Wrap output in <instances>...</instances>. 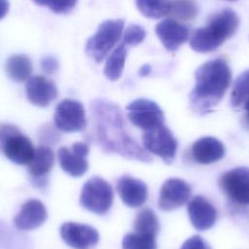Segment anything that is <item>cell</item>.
<instances>
[{
  "label": "cell",
  "mask_w": 249,
  "mask_h": 249,
  "mask_svg": "<svg viewBox=\"0 0 249 249\" xmlns=\"http://www.w3.org/2000/svg\"><path fill=\"white\" fill-rule=\"evenodd\" d=\"M94 135L99 146L107 153H116L126 159L152 161L149 152L126 131L122 110L118 105L102 99L90 105Z\"/></svg>",
  "instance_id": "1"
},
{
  "label": "cell",
  "mask_w": 249,
  "mask_h": 249,
  "mask_svg": "<svg viewBox=\"0 0 249 249\" xmlns=\"http://www.w3.org/2000/svg\"><path fill=\"white\" fill-rule=\"evenodd\" d=\"M231 68L224 58H215L201 64L195 72V87L190 93L192 110L205 115L223 98L230 87Z\"/></svg>",
  "instance_id": "2"
},
{
  "label": "cell",
  "mask_w": 249,
  "mask_h": 249,
  "mask_svg": "<svg viewBox=\"0 0 249 249\" xmlns=\"http://www.w3.org/2000/svg\"><path fill=\"white\" fill-rule=\"evenodd\" d=\"M239 19L231 9L213 15L207 24L196 28L191 36L190 46L197 53H210L218 49L237 30Z\"/></svg>",
  "instance_id": "3"
},
{
  "label": "cell",
  "mask_w": 249,
  "mask_h": 249,
  "mask_svg": "<svg viewBox=\"0 0 249 249\" xmlns=\"http://www.w3.org/2000/svg\"><path fill=\"white\" fill-rule=\"evenodd\" d=\"M124 26V19H108L103 21L96 32L87 41L86 53L96 62H101L122 37Z\"/></svg>",
  "instance_id": "4"
},
{
  "label": "cell",
  "mask_w": 249,
  "mask_h": 249,
  "mask_svg": "<svg viewBox=\"0 0 249 249\" xmlns=\"http://www.w3.org/2000/svg\"><path fill=\"white\" fill-rule=\"evenodd\" d=\"M114 193L111 185L104 179L94 176L83 186L80 204L95 214H105L112 206Z\"/></svg>",
  "instance_id": "5"
},
{
  "label": "cell",
  "mask_w": 249,
  "mask_h": 249,
  "mask_svg": "<svg viewBox=\"0 0 249 249\" xmlns=\"http://www.w3.org/2000/svg\"><path fill=\"white\" fill-rule=\"evenodd\" d=\"M142 143L149 153L160 157L167 164L171 163L176 156L177 140L164 124L146 130L142 135Z\"/></svg>",
  "instance_id": "6"
},
{
  "label": "cell",
  "mask_w": 249,
  "mask_h": 249,
  "mask_svg": "<svg viewBox=\"0 0 249 249\" xmlns=\"http://www.w3.org/2000/svg\"><path fill=\"white\" fill-rule=\"evenodd\" d=\"M221 191L234 203L249 205V167H234L219 178Z\"/></svg>",
  "instance_id": "7"
},
{
  "label": "cell",
  "mask_w": 249,
  "mask_h": 249,
  "mask_svg": "<svg viewBox=\"0 0 249 249\" xmlns=\"http://www.w3.org/2000/svg\"><path fill=\"white\" fill-rule=\"evenodd\" d=\"M53 122L55 127L64 132L84 130L87 126V118L83 104L74 99H63L55 107Z\"/></svg>",
  "instance_id": "8"
},
{
  "label": "cell",
  "mask_w": 249,
  "mask_h": 249,
  "mask_svg": "<svg viewBox=\"0 0 249 249\" xmlns=\"http://www.w3.org/2000/svg\"><path fill=\"white\" fill-rule=\"evenodd\" d=\"M126 110L128 120L145 131L164 124L162 110L155 101L150 99H135L126 106Z\"/></svg>",
  "instance_id": "9"
},
{
  "label": "cell",
  "mask_w": 249,
  "mask_h": 249,
  "mask_svg": "<svg viewBox=\"0 0 249 249\" xmlns=\"http://www.w3.org/2000/svg\"><path fill=\"white\" fill-rule=\"evenodd\" d=\"M89 152V147L84 142H76L71 148H59L57 151V159L60 167L70 176H83L89 168V162L87 160Z\"/></svg>",
  "instance_id": "10"
},
{
  "label": "cell",
  "mask_w": 249,
  "mask_h": 249,
  "mask_svg": "<svg viewBox=\"0 0 249 249\" xmlns=\"http://www.w3.org/2000/svg\"><path fill=\"white\" fill-rule=\"evenodd\" d=\"M59 232L62 240L74 249H89L99 241L98 231L86 224L66 222L61 225Z\"/></svg>",
  "instance_id": "11"
},
{
  "label": "cell",
  "mask_w": 249,
  "mask_h": 249,
  "mask_svg": "<svg viewBox=\"0 0 249 249\" xmlns=\"http://www.w3.org/2000/svg\"><path fill=\"white\" fill-rule=\"evenodd\" d=\"M192 195L190 185L179 178H169L161 186L159 207L163 211L177 209L189 201Z\"/></svg>",
  "instance_id": "12"
},
{
  "label": "cell",
  "mask_w": 249,
  "mask_h": 249,
  "mask_svg": "<svg viewBox=\"0 0 249 249\" xmlns=\"http://www.w3.org/2000/svg\"><path fill=\"white\" fill-rule=\"evenodd\" d=\"M25 89L29 102L39 107L50 105L57 97L58 93L55 84L41 75L29 77Z\"/></svg>",
  "instance_id": "13"
},
{
  "label": "cell",
  "mask_w": 249,
  "mask_h": 249,
  "mask_svg": "<svg viewBox=\"0 0 249 249\" xmlns=\"http://www.w3.org/2000/svg\"><path fill=\"white\" fill-rule=\"evenodd\" d=\"M190 221L197 231H205L213 227L217 219V210L205 197L196 196L188 203Z\"/></svg>",
  "instance_id": "14"
},
{
  "label": "cell",
  "mask_w": 249,
  "mask_h": 249,
  "mask_svg": "<svg viewBox=\"0 0 249 249\" xmlns=\"http://www.w3.org/2000/svg\"><path fill=\"white\" fill-rule=\"evenodd\" d=\"M48 218L45 205L38 199L25 201L14 219L16 228L19 231H31L42 226Z\"/></svg>",
  "instance_id": "15"
},
{
  "label": "cell",
  "mask_w": 249,
  "mask_h": 249,
  "mask_svg": "<svg viewBox=\"0 0 249 249\" xmlns=\"http://www.w3.org/2000/svg\"><path fill=\"white\" fill-rule=\"evenodd\" d=\"M156 33L164 48L169 52L178 50L190 36L189 28L172 18H166L159 22L156 25Z\"/></svg>",
  "instance_id": "16"
},
{
  "label": "cell",
  "mask_w": 249,
  "mask_h": 249,
  "mask_svg": "<svg viewBox=\"0 0 249 249\" xmlns=\"http://www.w3.org/2000/svg\"><path fill=\"white\" fill-rule=\"evenodd\" d=\"M117 191L123 202L129 207H139L148 198L146 184L129 175H123L117 181Z\"/></svg>",
  "instance_id": "17"
},
{
  "label": "cell",
  "mask_w": 249,
  "mask_h": 249,
  "mask_svg": "<svg viewBox=\"0 0 249 249\" xmlns=\"http://www.w3.org/2000/svg\"><path fill=\"white\" fill-rule=\"evenodd\" d=\"M226 154L225 146L217 138L206 136L196 140L191 148L193 160L201 164L216 162L224 158Z\"/></svg>",
  "instance_id": "18"
},
{
  "label": "cell",
  "mask_w": 249,
  "mask_h": 249,
  "mask_svg": "<svg viewBox=\"0 0 249 249\" xmlns=\"http://www.w3.org/2000/svg\"><path fill=\"white\" fill-rule=\"evenodd\" d=\"M34 147L31 140L21 132L12 136L4 145L3 153L12 162L23 165L28 164L34 156Z\"/></svg>",
  "instance_id": "19"
},
{
  "label": "cell",
  "mask_w": 249,
  "mask_h": 249,
  "mask_svg": "<svg viewBox=\"0 0 249 249\" xmlns=\"http://www.w3.org/2000/svg\"><path fill=\"white\" fill-rule=\"evenodd\" d=\"M54 164V154L49 146L41 145L34 151V156L28 163L31 177H45Z\"/></svg>",
  "instance_id": "20"
},
{
  "label": "cell",
  "mask_w": 249,
  "mask_h": 249,
  "mask_svg": "<svg viewBox=\"0 0 249 249\" xmlns=\"http://www.w3.org/2000/svg\"><path fill=\"white\" fill-rule=\"evenodd\" d=\"M7 75L16 82L27 80L32 72V62L25 54H13L6 61Z\"/></svg>",
  "instance_id": "21"
},
{
  "label": "cell",
  "mask_w": 249,
  "mask_h": 249,
  "mask_svg": "<svg viewBox=\"0 0 249 249\" xmlns=\"http://www.w3.org/2000/svg\"><path fill=\"white\" fill-rule=\"evenodd\" d=\"M127 55V49L125 44L122 41L114 51L109 54L105 66L104 75L111 81H117L124 70L125 58Z\"/></svg>",
  "instance_id": "22"
},
{
  "label": "cell",
  "mask_w": 249,
  "mask_h": 249,
  "mask_svg": "<svg viewBox=\"0 0 249 249\" xmlns=\"http://www.w3.org/2000/svg\"><path fill=\"white\" fill-rule=\"evenodd\" d=\"M134 231L138 233L156 235L160 230V224L155 212L150 208H144L138 211L134 220Z\"/></svg>",
  "instance_id": "23"
},
{
  "label": "cell",
  "mask_w": 249,
  "mask_h": 249,
  "mask_svg": "<svg viewBox=\"0 0 249 249\" xmlns=\"http://www.w3.org/2000/svg\"><path fill=\"white\" fill-rule=\"evenodd\" d=\"M140 13L149 18H160L169 15L170 0H135Z\"/></svg>",
  "instance_id": "24"
},
{
  "label": "cell",
  "mask_w": 249,
  "mask_h": 249,
  "mask_svg": "<svg viewBox=\"0 0 249 249\" xmlns=\"http://www.w3.org/2000/svg\"><path fill=\"white\" fill-rule=\"evenodd\" d=\"M249 98V69L243 71L235 80L231 94V105L234 108H240Z\"/></svg>",
  "instance_id": "25"
},
{
  "label": "cell",
  "mask_w": 249,
  "mask_h": 249,
  "mask_svg": "<svg viewBox=\"0 0 249 249\" xmlns=\"http://www.w3.org/2000/svg\"><path fill=\"white\" fill-rule=\"evenodd\" d=\"M197 14V6L194 0H170L169 15L182 21L193 20Z\"/></svg>",
  "instance_id": "26"
},
{
  "label": "cell",
  "mask_w": 249,
  "mask_h": 249,
  "mask_svg": "<svg viewBox=\"0 0 249 249\" xmlns=\"http://www.w3.org/2000/svg\"><path fill=\"white\" fill-rule=\"evenodd\" d=\"M123 249H157L156 235L128 232L123 238Z\"/></svg>",
  "instance_id": "27"
},
{
  "label": "cell",
  "mask_w": 249,
  "mask_h": 249,
  "mask_svg": "<svg viewBox=\"0 0 249 249\" xmlns=\"http://www.w3.org/2000/svg\"><path fill=\"white\" fill-rule=\"evenodd\" d=\"M146 37L145 29L138 24H130L128 25L123 36V42L126 47L128 46H136L144 41Z\"/></svg>",
  "instance_id": "28"
},
{
  "label": "cell",
  "mask_w": 249,
  "mask_h": 249,
  "mask_svg": "<svg viewBox=\"0 0 249 249\" xmlns=\"http://www.w3.org/2000/svg\"><path fill=\"white\" fill-rule=\"evenodd\" d=\"M40 6H46L53 13L67 14L73 10L77 0H33Z\"/></svg>",
  "instance_id": "29"
},
{
  "label": "cell",
  "mask_w": 249,
  "mask_h": 249,
  "mask_svg": "<svg viewBox=\"0 0 249 249\" xmlns=\"http://www.w3.org/2000/svg\"><path fill=\"white\" fill-rule=\"evenodd\" d=\"M55 128L56 127H53L51 124H46L45 126L41 127L38 137L42 142V145L49 146L58 142L59 134Z\"/></svg>",
  "instance_id": "30"
},
{
  "label": "cell",
  "mask_w": 249,
  "mask_h": 249,
  "mask_svg": "<svg viewBox=\"0 0 249 249\" xmlns=\"http://www.w3.org/2000/svg\"><path fill=\"white\" fill-rule=\"evenodd\" d=\"M19 129L10 124H0V152L3 151L6 142L15 134L19 133Z\"/></svg>",
  "instance_id": "31"
},
{
  "label": "cell",
  "mask_w": 249,
  "mask_h": 249,
  "mask_svg": "<svg viewBox=\"0 0 249 249\" xmlns=\"http://www.w3.org/2000/svg\"><path fill=\"white\" fill-rule=\"evenodd\" d=\"M180 249H212V248L201 236L193 235L183 243Z\"/></svg>",
  "instance_id": "32"
},
{
  "label": "cell",
  "mask_w": 249,
  "mask_h": 249,
  "mask_svg": "<svg viewBox=\"0 0 249 249\" xmlns=\"http://www.w3.org/2000/svg\"><path fill=\"white\" fill-rule=\"evenodd\" d=\"M41 67L47 74H53L58 68V62L53 56H45L41 61Z\"/></svg>",
  "instance_id": "33"
},
{
  "label": "cell",
  "mask_w": 249,
  "mask_h": 249,
  "mask_svg": "<svg viewBox=\"0 0 249 249\" xmlns=\"http://www.w3.org/2000/svg\"><path fill=\"white\" fill-rule=\"evenodd\" d=\"M8 11H9V1L0 0V19L7 15Z\"/></svg>",
  "instance_id": "34"
},
{
  "label": "cell",
  "mask_w": 249,
  "mask_h": 249,
  "mask_svg": "<svg viewBox=\"0 0 249 249\" xmlns=\"http://www.w3.org/2000/svg\"><path fill=\"white\" fill-rule=\"evenodd\" d=\"M151 70H152V68H151V66H150L149 64H144V65L141 66V68L138 70V74H139V76H141V77H145V76H147V75L150 74Z\"/></svg>",
  "instance_id": "35"
},
{
  "label": "cell",
  "mask_w": 249,
  "mask_h": 249,
  "mask_svg": "<svg viewBox=\"0 0 249 249\" xmlns=\"http://www.w3.org/2000/svg\"><path fill=\"white\" fill-rule=\"evenodd\" d=\"M243 109L245 111V115H244V122L246 123L247 125H249V98L245 101V103L243 104Z\"/></svg>",
  "instance_id": "36"
},
{
  "label": "cell",
  "mask_w": 249,
  "mask_h": 249,
  "mask_svg": "<svg viewBox=\"0 0 249 249\" xmlns=\"http://www.w3.org/2000/svg\"><path fill=\"white\" fill-rule=\"evenodd\" d=\"M230 1H235V0H230Z\"/></svg>",
  "instance_id": "37"
}]
</instances>
